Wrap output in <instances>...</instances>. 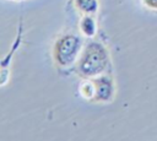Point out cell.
I'll return each instance as SVG.
<instances>
[{
  "mask_svg": "<svg viewBox=\"0 0 157 141\" xmlns=\"http://www.w3.org/2000/svg\"><path fill=\"white\" fill-rule=\"evenodd\" d=\"M110 67V56L107 47L101 42L87 43L75 64L78 76L82 78H93L101 76Z\"/></svg>",
  "mask_w": 157,
  "mask_h": 141,
  "instance_id": "obj_1",
  "label": "cell"
},
{
  "mask_svg": "<svg viewBox=\"0 0 157 141\" xmlns=\"http://www.w3.org/2000/svg\"><path fill=\"white\" fill-rule=\"evenodd\" d=\"M82 39L72 33H66L60 36L52 50L53 60L55 65L60 69H67L76 64L81 50H82Z\"/></svg>",
  "mask_w": 157,
  "mask_h": 141,
  "instance_id": "obj_2",
  "label": "cell"
},
{
  "mask_svg": "<svg viewBox=\"0 0 157 141\" xmlns=\"http://www.w3.org/2000/svg\"><path fill=\"white\" fill-rule=\"evenodd\" d=\"M90 80L93 87V96L91 99L92 103H109L113 101L115 87L114 81L109 75L103 74Z\"/></svg>",
  "mask_w": 157,
  "mask_h": 141,
  "instance_id": "obj_3",
  "label": "cell"
},
{
  "mask_svg": "<svg viewBox=\"0 0 157 141\" xmlns=\"http://www.w3.org/2000/svg\"><path fill=\"white\" fill-rule=\"evenodd\" d=\"M78 28L82 36L92 38L97 33V23L93 17V15H82L80 18Z\"/></svg>",
  "mask_w": 157,
  "mask_h": 141,
  "instance_id": "obj_4",
  "label": "cell"
},
{
  "mask_svg": "<svg viewBox=\"0 0 157 141\" xmlns=\"http://www.w3.org/2000/svg\"><path fill=\"white\" fill-rule=\"evenodd\" d=\"M74 5L82 15H96L99 9L98 0H74Z\"/></svg>",
  "mask_w": 157,
  "mask_h": 141,
  "instance_id": "obj_5",
  "label": "cell"
},
{
  "mask_svg": "<svg viewBox=\"0 0 157 141\" xmlns=\"http://www.w3.org/2000/svg\"><path fill=\"white\" fill-rule=\"evenodd\" d=\"M144 7H146L150 11L157 12V0H140Z\"/></svg>",
  "mask_w": 157,
  "mask_h": 141,
  "instance_id": "obj_6",
  "label": "cell"
}]
</instances>
